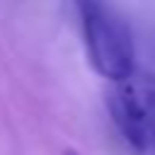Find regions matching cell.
<instances>
[{"label": "cell", "instance_id": "cell-1", "mask_svg": "<svg viewBox=\"0 0 155 155\" xmlns=\"http://www.w3.org/2000/svg\"><path fill=\"white\" fill-rule=\"evenodd\" d=\"M85 48L92 68L111 85L136 73V46L128 24L104 0H78Z\"/></svg>", "mask_w": 155, "mask_h": 155}, {"label": "cell", "instance_id": "cell-2", "mask_svg": "<svg viewBox=\"0 0 155 155\" xmlns=\"http://www.w3.org/2000/svg\"><path fill=\"white\" fill-rule=\"evenodd\" d=\"M107 104L119 133L133 150H155V73L136 68L131 78L111 85Z\"/></svg>", "mask_w": 155, "mask_h": 155}, {"label": "cell", "instance_id": "cell-3", "mask_svg": "<svg viewBox=\"0 0 155 155\" xmlns=\"http://www.w3.org/2000/svg\"><path fill=\"white\" fill-rule=\"evenodd\" d=\"M63 155H80V153H78V150H73V148H68V150H65Z\"/></svg>", "mask_w": 155, "mask_h": 155}]
</instances>
